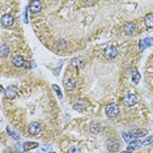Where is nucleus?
I'll return each instance as SVG.
<instances>
[{
  "instance_id": "obj_3",
  "label": "nucleus",
  "mask_w": 153,
  "mask_h": 153,
  "mask_svg": "<svg viewBox=\"0 0 153 153\" xmlns=\"http://www.w3.org/2000/svg\"><path fill=\"white\" fill-rule=\"evenodd\" d=\"M123 102H124V105H126V106L132 107V106H135L139 102V97L135 94V93H128V94L124 97Z\"/></svg>"
},
{
  "instance_id": "obj_7",
  "label": "nucleus",
  "mask_w": 153,
  "mask_h": 153,
  "mask_svg": "<svg viewBox=\"0 0 153 153\" xmlns=\"http://www.w3.org/2000/svg\"><path fill=\"white\" fill-rule=\"evenodd\" d=\"M29 9L32 13H39L42 11V1H39V0H33V1H30Z\"/></svg>"
},
{
  "instance_id": "obj_30",
  "label": "nucleus",
  "mask_w": 153,
  "mask_h": 153,
  "mask_svg": "<svg viewBox=\"0 0 153 153\" xmlns=\"http://www.w3.org/2000/svg\"><path fill=\"white\" fill-rule=\"evenodd\" d=\"M122 153H132V151H130V149H127V151H124V152H122Z\"/></svg>"
},
{
  "instance_id": "obj_22",
  "label": "nucleus",
  "mask_w": 153,
  "mask_h": 153,
  "mask_svg": "<svg viewBox=\"0 0 153 153\" xmlns=\"http://www.w3.org/2000/svg\"><path fill=\"white\" fill-rule=\"evenodd\" d=\"M7 132H8L9 136H11L12 139H15V140H20V135L17 134V132L13 131L12 128H9V127H8V128H7Z\"/></svg>"
},
{
  "instance_id": "obj_6",
  "label": "nucleus",
  "mask_w": 153,
  "mask_h": 153,
  "mask_svg": "<svg viewBox=\"0 0 153 153\" xmlns=\"http://www.w3.org/2000/svg\"><path fill=\"white\" fill-rule=\"evenodd\" d=\"M118 55V48L115 46H109L105 50V58L107 60H113V59H115Z\"/></svg>"
},
{
  "instance_id": "obj_19",
  "label": "nucleus",
  "mask_w": 153,
  "mask_h": 153,
  "mask_svg": "<svg viewBox=\"0 0 153 153\" xmlns=\"http://www.w3.org/2000/svg\"><path fill=\"white\" fill-rule=\"evenodd\" d=\"M9 54H11V50H9V47L7 46V45H1V53H0V55H1V58H7V56H9Z\"/></svg>"
},
{
  "instance_id": "obj_4",
  "label": "nucleus",
  "mask_w": 153,
  "mask_h": 153,
  "mask_svg": "<svg viewBox=\"0 0 153 153\" xmlns=\"http://www.w3.org/2000/svg\"><path fill=\"white\" fill-rule=\"evenodd\" d=\"M0 22H1V25L4 27H11V26H13V24H15V17L12 15H9V13H7V15L1 16Z\"/></svg>"
},
{
  "instance_id": "obj_2",
  "label": "nucleus",
  "mask_w": 153,
  "mask_h": 153,
  "mask_svg": "<svg viewBox=\"0 0 153 153\" xmlns=\"http://www.w3.org/2000/svg\"><path fill=\"white\" fill-rule=\"evenodd\" d=\"M105 113L109 118H115L119 114V106L117 103H109L105 107Z\"/></svg>"
},
{
  "instance_id": "obj_31",
  "label": "nucleus",
  "mask_w": 153,
  "mask_h": 153,
  "mask_svg": "<svg viewBox=\"0 0 153 153\" xmlns=\"http://www.w3.org/2000/svg\"><path fill=\"white\" fill-rule=\"evenodd\" d=\"M50 153H55V152H50Z\"/></svg>"
},
{
  "instance_id": "obj_1",
  "label": "nucleus",
  "mask_w": 153,
  "mask_h": 153,
  "mask_svg": "<svg viewBox=\"0 0 153 153\" xmlns=\"http://www.w3.org/2000/svg\"><path fill=\"white\" fill-rule=\"evenodd\" d=\"M41 131H42V124L38 123V122H32V123L27 126V132H29V135H32V136H38V135L41 134Z\"/></svg>"
},
{
  "instance_id": "obj_12",
  "label": "nucleus",
  "mask_w": 153,
  "mask_h": 153,
  "mask_svg": "<svg viewBox=\"0 0 153 153\" xmlns=\"http://www.w3.org/2000/svg\"><path fill=\"white\" fill-rule=\"evenodd\" d=\"M64 88L67 89L68 92L74 90L76 88V80L75 79H65L64 80Z\"/></svg>"
},
{
  "instance_id": "obj_17",
  "label": "nucleus",
  "mask_w": 153,
  "mask_h": 153,
  "mask_svg": "<svg viewBox=\"0 0 153 153\" xmlns=\"http://www.w3.org/2000/svg\"><path fill=\"white\" fill-rule=\"evenodd\" d=\"M132 135L135 136V139H139V137H141V136H145V135L148 134V131L145 130V128H139V130H135V131H132L131 132Z\"/></svg>"
},
{
  "instance_id": "obj_15",
  "label": "nucleus",
  "mask_w": 153,
  "mask_h": 153,
  "mask_svg": "<svg viewBox=\"0 0 153 153\" xmlns=\"http://www.w3.org/2000/svg\"><path fill=\"white\" fill-rule=\"evenodd\" d=\"M143 145V141H140V140H134V141H131V143H128V148L127 149H130V151H132L134 152L135 149H139Z\"/></svg>"
},
{
  "instance_id": "obj_28",
  "label": "nucleus",
  "mask_w": 153,
  "mask_h": 153,
  "mask_svg": "<svg viewBox=\"0 0 153 153\" xmlns=\"http://www.w3.org/2000/svg\"><path fill=\"white\" fill-rule=\"evenodd\" d=\"M25 67H26L27 69H30V68H34V67H36V64H34L33 62H26V63H25Z\"/></svg>"
},
{
  "instance_id": "obj_11",
  "label": "nucleus",
  "mask_w": 153,
  "mask_h": 153,
  "mask_svg": "<svg viewBox=\"0 0 153 153\" xmlns=\"http://www.w3.org/2000/svg\"><path fill=\"white\" fill-rule=\"evenodd\" d=\"M135 30H136V26H135L134 22H126L123 26V32L128 34V36H131V34L135 33Z\"/></svg>"
},
{
  "instance_id": "obj_9",
  "label": "nucleus",
  "mask_w": 153,
  "mask_h": 153,
  "mask_svg": "<svg viewBox=\"0 0 153 153\" xmlns=\"http://www.w3.org/2000/svg\"><path fill=\"white\" fill-rule=\"evenodd\" d=\"M25 59H24L21 55H15V56L12 58V64L15 65V67L20 68V67H25Z\"/></svg>"
},
{
  "instance_id": "obj_10",
  "label": "nucleus",
  "mask_w": 153,
  "mask_h": 153,
  "mask_svg": "<svg viewBox=\"0 0 153 153\" xmlns=\"http://www.w3.org/2000/svg\"><path fill=\"white\" fill-rule=\"evenodd\" d=\"M84 65H85V63L81 58H75L71 60V67L75 68V69H81Z\"/></svg>"
},
{
  "instance_id": "obj_20",
  "label": "nucleus",
  "mask_w": 153,
  "mask_h": 153,
  "mask_svg": "<svg viewBox=\"0 0 153 153\" xmlns=\"http://www.w3.org/2000/svg\"><path fill=\"white\" fill-rule=\"evenodd\" d=\"M123 139H124V141H127V143H131V141H134V140H136L135 139V136L131 134V132H123Z\"/></svg>"
},
{
  "instance_id": "obj_14",
  "label": "nucleus",
  "mask_w": 153,
  "mask_h": 153,
  "mask_svg": "<svg viewBox=\"0 0 153 153\" xmlns=\"http://www.w3.org/2000/svg\"><path fill=\"white\" fill-rule=\"evenodd\" d=\"M107 149L110 152H117L119 149V141L118 140H110L107 143Z\"/></svg>"
},
{
  "instance_id": "obj_8",
  "label": "nucleus",
  "mask_w": 153,
  "mask_h": 153,
  "mask_svg": "<svg viewBox=\"0 0 153 153\" xmlns=\"http://www.w3.org/2000/svg\"><path fill=\"white\" fill-rule=\"evenodd\" d=\"M152 45H153V38H151V37L140 39V42H139V50L144 51L145 48H148L149 46H152Z\"/></svg>"
},
{
  "instance_id": "obj_21",
  "label": "nucleus",
  "mask_w": 153,
  "mask_h": 153,
  "mask_svg": "<svg viewBox=\"0 0 153 153\" xmlns=\"http://www.w3.org/2000/svg\"><path fill=\"white\" fill-rule=\"evenodd\" d=\"M65 47H67V43H65V41H64V39L58 41V43H56L58 51H64V50H65Z\"/></svg>"
},
{
  "instance_id": "obj_26",
  "label": "nucleus",
  "mask_w": 153,
  "mask_h": 153,
  "mask_svg": "<svg viewBox=\"0 0 153 153\" xmlns=\"http://www.w3.org/2000/svg\"><path fill=\"white\" fill-rule=\"evenodd\" d=\"M68 153H81V152H80V148L79 147H76V145H72V147L68 149Z\"/></svg>"
},
{
  "instance_id": "obj_27",
  "label": "nucleus",
  "mask_w": 153,
  "mask_h": 153,
  "mask_svg": "<svg viewBox=\"0 0 153 153\" xmlns=\"http://www.w3.org/2000/svg\"><path fill=\"white\" fill-rule=\"evenodd\" d=\"M152 143H153V136H149L143 141V145H149V144H152Z\"/></svg>"
},
{
  "instance_id": "obj_23",
  "label": "nucleus",
  "mask_w": 153,
  "mask_h": 153,
  "mask_svg": "<svg viewBox=\"0 0 153 153\" xmlns=\"http://www.w3.org/2000/svg\"><path fill=\"white\" fill-rule=\"evenodd\" d=\"M132 81H134L135 84H137V82L140 81V74H139L136 69H135V71L132 72Z\"/></svg>"
},
{
  "instance_id": "obj_5",
  "label": "nucleus",
  "mask_w": 153,
  "mask_h": 153,
  "mask_svg": "<svg viewBox=\"0 0 153 153\" xmlns=\"http://www.w3.org/2000/svg\"><path fill=\"white\" fill-rule=\"evenodd\" d=\"M17 93H19V88L15 85H11V86H8V88L4 89V94L8 100H13L17 96Z\"/></svg>"
},
{
  "instance_id": "obj_29",
  "label": "nucleus",
  "mask_w": 153,
  "mask_h": 153,
  "mask_svg": "<svg viewBox=\"0 0 153 153\" xmlns=\"http://www.w3.org/2000/svg\"><path fill=\"white\" fill-rule=\"evenodd\" d=\"M47 151H50V145H45V147L39 151V153H46Z\"/></svg>"
},
{
  "instance_id": "obj_13",
  "label": "nucleus",
  "mask_w": 153,
  "mask_h": 153,
  "mask_svg": "<svg viewBox=\"0 0 153 153\" xmlns=\"http://www.w3.org/2000/svg\"><path fill=\"white\" fill-rule=\"evenodd\" d=\"M85 107H86L85 101H82V100H76L75 101L74 110H76V111H82V110H85Z\"/></svg>"
},
{
  "instance_id": "obj_24",
  "label": "nucleus",
  "mask_w": 153,
  "mask_h": 153,
  "mask_svg": "<svg viewBox=\"0 0 153 153\" xmlns=\"http://www.w3.org/2000/svg\"><path fill=\"white\" fill-rule=\"evenodd\" d=\"M90 131H92L93 134H98V132L101 131L100 124H97V123H92V124H90Z\"/></svg>"
},
{
  "instance_id": "obj_18",
  "label": "nucleus",
  "mask_w": 153,
  "mask_h": 153,
  "mask_svg": "<svg viewBox=\"0 0 153 153\" xmlns=\"http://www.w3.org/2000/svg\"><path fill=\"white\" fill-rule=\"evenodd\" d=\"M36 148H38V143H36V141H26L25 144L22 145L24 151H30V149H36Z\"/></svg>"
},
{
  "instance_id": "obj_25",
  "label": "nucleus",
  "mask_w": 153,
  "mask_h": 153,
  "mask_svg": "<svg viewBox=\"0 0 153 153\" xmlns=\"http://www.w3.org/2000/svg\"><path fill=\"white\" fill-rule=\"evenodd\" d=\"M53 89H54V92L55 93H56V96H58V98L59 100H62V98H63V94H62V90H60V88H59V86L58 85H53Z\"/></svg>"
},
{
  "instance_id": "obj_16",
  "label": "nucleus",
  "mask_w": 153,
  "mask_h": 153,
  "mask_svg": "<svg viewBox=\"0 0 153 153\" xmlns=\"http://www.w3.org/2000/svg\"><path fill=\"white\" fill-rule=\"evenodd\" d=\"M144 24L148 29H152L153 27V13H148V15L144 17Z\"/></svg>"
}]
</instances>
